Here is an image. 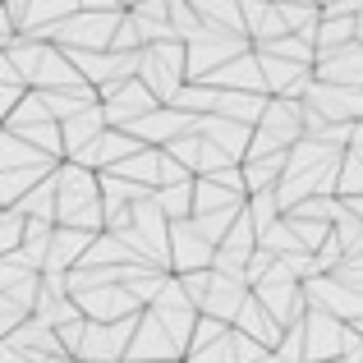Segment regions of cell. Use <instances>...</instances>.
<instances>
[{
  "label": "cell",
  "mask_w": 363,
  "mask_h": 363,
  "mask_svg": "<svg viewBox=\"0 0 363 363\" xmlns=\"http://www.w3.org/2000/svg\"><path fill=\"white\" fill-rule=\"evenodd\" d=\"M55 198H60V221L88 235H106V198H101V175L79 161H65L55 170Z\"/></svg>",
  "instance_id": "cell-1"
},
{
  "label": "cell",
  "mask_w": 363,
  "mask_h": 363,
  "mask_svg": "<svg viewBox=\"0 0 363 363\" xmlns=\"http://www.w3.org/2000/svg\"><path fill=\"white\" fill-rule=\"evenodd\" d=\"M138 79L157 92L161 106H175V97L189 88V42H157L143 51Z\"/></svg>",
  "instance_id": "cell-2"
},
{
  "label": "cell",
  "mask_w": 363,
  "mask_h": 363,
  "mask_svg": "<svg viewBox=\"0 0 363 363\" xmlns=\"http://www.w3.org/2000/svg\"><path fill=\"white\" fill-rule=\"evenodd\" d=\"M124 14H129V9H120V14L79 9L74 18H65V23L55 28L51 42H55V46H65V51H111V46H116L120 23H124Z\"/></svg>",
  "instance_id": "cell-3"
},
{
  "label": "cell",
  "mask_w": 363,
  "mask_h": 363,
  "mask_svg": "<svg viewBox=\"0 0 363 363\" xmlns=\"http://www.w3.org/2000/svg\"><path fill=\"white\" fill-rule=\"evenodd\" d=\"M5 129L18 133L23 143H33V147H42V152H51V157L65 161V129H60V120L51 116V106H46L42 92H28V101L5 120Z\"/></svg>",
  "instance_id": "cell-4"
},
{
  "label": "cell",
  "mask_w": 363,
  "mask_h": 363,
  "mask_svg": "<svg viewBox=\"0 0 363 363\" xmlns=\"http://www.w3.org/2000/svg\"><path fill=\"white\" fill-rule=\"evenodd\" d=\"M248 51H253V42H248V37L207 28L198 42H189V83H207L216 69H225L230 60H240V55H248Z\"/></svg>",
  "instance_id": "cell-5"
},
{
  "label": "cell",
  "mask_w": 363,
  "mask_h": 363,
  "mask_svg": "<svg viewBox=\"0 0 363 363\" xmlns=\"http://www.w3.org/2000/svg\"><path fill=\"white\" fill-rule=\"evenodd\" d=\"M133 331H138V318H124V322H88L83 345H79V359L83 363H129Z\"/></svg>",
  "instance_id": "cell-6"
},
{
  "label": "cell",
  "mask_w": 363,
  "mask_h": 363,
  "mask_svg": "<svg viewBox=\"0 0 363 363\" xmlns=\"http://www.w3.org/2000/svg\"><path fill=\"white\" fill-rule=\"evenodd\" d=\"M184 345L166 331V322L157 313H143L138 318V331H133V345H129V363H184Z\"/></svg>",
  "instance_id": "cell-7"
},
{
  "label": "cell",
  "mask_w": 363,
  "mask_h": 363,
  "mask_svg": "<svg viewBox=\"0 0 363 363\" xmlns=\"http://www.w3.org/2000/svg\"><path fill=\"white\" fill-rule=\"evenodd\" d=\"M212 267H216V244L203 240V230L194 221L170 225V272L194 276V272H212Z\"/></svg>",
  "instance_id": "cell-8"
},
{
  "label": "cell",
  "mask_w": 363,
  "mask_h": 363,
  "mask_svg": "<svg viewBox=\"0 0 363 363\" xmlns=\"http://www.w3.org/2000/svg\"><path fill=\"white\" fill-rule=\"evenodd\" d=\"M101 111H106L111 129H133L143 116L161 111V101H157V92H152L143 79H133V83H124V88H116L111 97H101Z\"/></svg>",
  "instance_id": "cell-9"
},
{
  "label": "cell",
  "mask_w": 363,
  "mask_h": 363,
  "mask_svg": "<svg viewBox=\"0 0 363 363\" xmlns=\"http://www.w3.org/2000/svg\"><path fill=\"white\" fill-rule=\"evenodd\" d=\"M303 340H308V363H331V359H345L350 322L331 318V313L308 308V318H303Z\"/></svg>",
  "instance_id": "cell-10"
},
{
  "label": "cell",
  "mask_w": 363,
  "mask_h": 363,
  "mask_svg": "<svg viewBox=\"0 0 363 363\" xmlns=\"http://www.w3.org/2000/svg\"><path fill=\"white\" fill-rule=\"evenodd\" d=\"M248 281L244 276H225V272H216L212 267V285H207V294H203V318H216V322H225V327H235V318H240V308L248 303Z\"/></svg>",
  "instance_id": "cell-11"
},
{
  "label": "cell",
  "mask_w": 363,
  "mask_h": 363,
  "mask_svg": "<svg viewBox=\"0 0 363 363\" xmlns=\"http://www.w3.org/2000/svg\"><path fill=\"white\" fill-rule=\"evenodd\" d=\"M194 129H198V116H189V111H179V106H161V111H152V116H143L129 133L143 147H170L175 138H184V133H194Z\"/></svg>",
  "instance_id": "cell-12"
},
{
  "label": "cell",
  "mask_w": 363,
  "mask_h": 363,
  "mask_svg": "<svg viewBox=\"0 0 363 363\" xmlns=\"http://www.w3.org/2000/svg\"><path fill=\"white\" fill-rule=\"evenodd\" d=\"M166 152H170L175 161H184V166H189V175H194V179H207V175H216V170L235 166V161L225 157V152L216 147V143L207 138L203 129H194V133H184V138H175Z\"/></svg>",
  "instance_id": "cell-13"
},
{
  "label": "cell",
  "mask_w": 363,
  "mask_h": 363,
  "mask_svg": "<svg viewBox=\"0 0 363 363\" xmlns=\"http://www.w3.org/2000/svg\"><path fill=\"white\" fill-rule=\"evenodd\" d=\"M79 308L88 322H124V318H143V303L129 294V285H101V290L79 294Z\"/></svg>",
  "instance_id": "cell-14"
},
{
  "label": "cell",
  "mask_w": 363,
  "mask_h": 363,
  "mask_svg": "<svg viewBox=\"0 0 363 363\" xmlns=\"http://www.w3.org/2000/svg\"><path fill=\"white\" fill-rule=\"evenodd\" d=\"M138 152H143V143L133 138L129 129H106L97 143H92V147H83L74 161H79V166H88V170H97V175H106V170H120L124 161L138 157Z\"/></svg>",
  "instance_id": "cell-15"
},
{
  "label": "cell",
  "mask_w": 363,
  "mask_h": 363,
  "mask_svg": "<svg viewBox=\"0 0 363 363\" xmlns=\"http://www.w3.org/2000/svg\"><path fill=\"white\" fill-rule=\"evenodd\" d=\"M253 294L267 303V313H272V318L281 322L285 331L299 327V322L308 318V294H303V285H290V281H267V285H257Z\"/></svg>",
  "instance_id": "cell-16"
},
{
  "label": "cell",
  "mask_w": 363,
  "mask_h": 363,
  "mask_svg": "<svg viewBox=\"0 0 363 363\" xmlns=\"http://www.w3.org/2000/svg\"><path fill=\"white\" fill-rule=\"evenodd\" d=\"M5 345H14L18 354H28L33 363H51V359H60V354H65L60 331L46 327V322H37V318H28L23 327L14 331V336H5Z\"/></svg>",
  "instance_id": "cell-17"
},
{
  "label": "cell",
  "mask_w": 363,
  "mask_h": 363,
  "mask_svg": "<svg viewBox=\"0 0 363 363\" xmlns=\"http://www.w3.org/2000/svg\"><path fill=\"white\" fill-rule=\"evenodd\" d=\"M60 166H65L60 157H51V152L23 143L18 133L0 129V170H46V175H55Z\"/></svg>",
  "instance_id": "cell-18"
},
{
  "label": "cell",
  "mask_w": 363,
  "mask_h": 363,
  "mask_svg": "<svg viewBox=\"0 0 363 363\" xmlns=\"http://www.w3.org/2000/svg\"><path fill=\"white\" fill-rule=\"evenodd\" d=\"M207 83H212V88H221V92H257V97H272V92H267V74H262L257 51H248V55H240V60H230L225 69H216Z\"/></svg>",
  "instance_id": "cell-19"
},
{
  "label": "cell",
  "mask_w": 363,
  "mask_h": 363,
  "mask_svg": "<svg viewBox=\"0 0 363 363\" xmlns=\"http://www.w3.org/2000/svg\"><path fill=\"white\" fill-rule=\"evenodd\" d=\"M198 129H203L207 138H212L216 147L235 161V166H244L248 147H253V133H257V129H248V124H240V120H225V116H203V120H198Z\"/></svg>",
  "instance_id": "cell-20"
},
{
  "label": "cell",
  "mask_w": 363,
  "mask_h": 363,
  "mask_svg": "<svg viewBox=\"0 0 363 363\" xmlns=\"http://www.w3.org/2000/svg\"><path fill=\"white\" fill-rule=\"evenodd\" d=\"M92 244H97V235L74 230V225H55V235H51V257H46V272L69 276L74 267L88 257V248H92Z\"/></svg>",
  "instance_id": "cell-21"
},
{
  "label": "cell",
  "mask_w": 363,
  "mask_h": 363,
  "mask_svg": "<svg viewBox=\"0 0 363 363\" xmlns=\"http://www.w3.org/2000/svg\"><path fill=\"white\" fill-rule=\"evenodd\" d=\"M83 9V0H33L23 14V37H42V42H51L55 28L65 23V18H74Z\"/></svg>",
  "instance_id": "cell-22"
},
{
  "label": "cell",
  "mask_w": 363,
  "mask_h": 363,
  "mask_svg": "<svg viewBox=\"0 0 363 363\" xmlns=\"http://www.w3.org/2000/svg\"><path fill=\"white\" fill-rule=\"evenodd\" d=\"M60 129H65V161H74L83 147H92V143H97L101 133L111 129V124H106V111H101V101H97V106H88V111H79V116H69Z\"/></svg>",
  "instance_id": "cell-23"
},
{
  "label": "cell",
  "mask_w": 363,
  "mask_h": 363,
  "mask_svg": "<svg viewBox=\"0 0 363 363\" xmlns=\"http://www.w3.org/2000/svg\"><path fill=\"white\" fill-rule=\"evenodd\" d=\"M235 331H244V336H253L257 345H267V350H276L285 340V327L267 313V303L257 299V294H248V303L240 308V318H235Z\"/></svg>",
  "instance_id": "cell-24"
},
{
  "label": "cell",
  "mask_w": 363,
  "mask_h": 363,
  "mask_svg": "<svg viewBox=\"0 0 363 363\" xmlns=\"http://www.w3.org/2000/svg\"><path fill=\"white\" fill-rule=\"evenodd\" d=\"M313 46H318V60H327V55H336V51L359 46V18H354V14H322Z\"/></svg>",
  "instance_id": "cell-25"
},
{
  "label": "cell",
  "mask_w": 363,
  "mask_h": 363,
  "mask_svg": "<svg viewBox=\"0 0 363 363\" xmlns=\"http://www.w3.org/2000/svg\"><path fill=\"white\" fill-rule=\"evenodd\" d=\"M318 83L331 88H363V42L350 51H336L327 60H318Z\"/></svg>",
  "instance_id": "cell-26"
},
{
  "label": "cell",
  "mask_w": 363,
  "mask_h": 363,
  "mask_svg": "<svg viewBox=\"0 0 363 363\" xmlns=\"http://www.w3.org/2000/svg\"><path fill=\"white\" fill-rule=\"evenodd\" d=\"M267 101L272 97H257V92H221V101H216V116L225 120H240L248 129H257L267 116Z\"/></svg>",
  "instance_id": "cell-27"
},
{
  "label": "cell",
  "mask_w": 363,
  "mask_h": 363,
  "mask_svg": "<svg viewBox=\"0 0 363 363\" xmlns=\"http://www.w3.org/2000/svg\"><path fill=\"white\" fill-rule=\"evenodd\" d=\"M161 161H166L161 147H143L138 157H129L120 170H111V175H124V179H133V184H143V189H161Z\"/></svg>",
  "instance_id": "cell-28"
},
{
  "label": "cell",
  "mask_w": 363,
  "mask_h": 363,
  "mask_svg": "<svg viewBox=\"0 0 363 363\" xmlns=\"http://www.w3.org/2000/svg\"><path fill=\"white\" fill-rule=\"evenodd\" d=\"M262 55H276V60H294V65H308V69H318V46H313V37L303 33H290V37H276V42L257 46Z\"/></svg>",
  "instance_id": "cell-29"
},
{
  "label": "cell",
  "mask_w": 363,
  "mask_h": 363,
  "mask_svg": "<svg viewBox=\"0 0 363 363\" xmlns=\"http://www.w3.org/2000/svg\"><path fill=\"white\" fill-rule=\"evenodd\" d=\"M276 9H281V18H285L290 33L318 37V23H322V5L318 0H276Z\"/></svg>",
  "instance_id": "cell-30"
},
{
  "label": "cell",
  "mask_w": 363,
  "mask_h": 363,
  "mask_svg": "<svg viewBox=\"0 0 363 363\" xmlns=\"http://www.w3.org/2000/svg\"><path fill=\"white\" fill-rule=\"evenodd\" d=\"M359 194H363V124L354 143L345 147V161H340V198H359Z\"/></svg>",
  "instance_id": "cell-31"
},
{
  "label": "cell",
  "mask_w": 363,
  "mask_h": 363,
  "mask_svg": "<svg viewBox=\"0 0 363 363\" xmlns=\"http://www.w3.org/2000/svg\"><path fill=\"white\" fill-rule=\"evenodd\" d=\"M194 189H198V179H194V184L157 189V207L170 216V225H175V221H194Z\"/></svg>",
  "instance_id": "cell-32"
},
{
  "label": "cell",
  "mask_w": 363,
  "mask_h": 363,
  "mask_svg": "<svg viewBox=\"0 0 363 363\" xmlns=\"http://www.w3.org/2000/svg\"><path fill=\"white\" fill-rule=\"evenodd\" d=\"M28 240V216L18 207H5L0 212V253H18Z\"/></svg>",
  "instance_id": "cell-33"
},
{
  "label": "cell",
  "mask_w": 363,
  "mask_h": 363,
  "mask_svg": "<svg viewBox=\"0 0 363 363\" xmlns=\"http://www.w3.org/2000/svg\"><path fill=\"white\" fill-rule=\"evenodd\" d=\"M290 225H294V240H299L303 253H318V248L331 240V230H336V225H327V221H303V216H290Z\"/></svg>",
  "instance_id": "cell-34"
},
{
  "label": "cell",
  "mask_w": 363,
  "mask_h": 363,
  "mask_svg": "<svg viewBox=\"0 0 363 363\" xmlns=\"http://www.w3.org/2000/svg\"><path fill=\"white\" fill-rule=\"evenodd\" d=\"M336 235H340V244H345V262H350V257H363V221H359V216H340V221H336Z\"/></svg>",
  "instance_id": "cell-35"
},
{
  "label": "cell",
  "mask_w": 363,
  "mask_h": 363,
  "mask_svg": "<svg viewBox=\"0 0 363 363\" xmlns=\"http://www.w3.org/2000/svg\"><path fill=\"white\" fill-rule=\"evenodd\" d=\"M235 336V331H230ZM230 336L221 340V345H207V350H194V354H189L184 363H240L235 359V345H230Z\"/></svg>",
  "instance_id": "cell-36"
},
{
  "label": "cell",
  "mask_w": 363,
  "mask_h": 363,
  "mask_svg": "<svg viewBox=\"0 0 363 363\" xmlns=\"http://www.w3.org/2000/svg\"><path fill=\"white\" fill-rule=\"evenodd\" d=\"M0 363H33L28 354H18L14 345H0Z\"/></svg>",
  "instance_id": "cell-37"
},
{
  "label": "cell",
  "mask_w": 363,
  "mask_h": 363,
  "mask_svg": "<svg viewBox=\"0 0 363 363\" xmlns=\"http://www.w3.org/2000/svg\"><path fill=\"white\" fill-rule=\"evenodd\" d=\"M340 203H345L350 216H359V221H363V194H359V198H340Z\"/></svg>",
  "instance_id": "cell-38"
},
{
  "label": "cell",
  "mask_w": 363,
  "mask_h": 363,
  "mask_svg": "<svg viewBox=\"0 0 363 363\" xmlns=\"http://www.w3.org/2000/svg\"><path fill=\"white\" fill-rule=\"evenodd\" d=\"M354 18H359V42H363V5H359V14H354Z\"/></svg>",
  "instance_id": "cell-39"
},
{
  "label": "cell",
  "mask_w": 363,
  "mask_h": 363,
  "mask_svg": "<svg viewBox=\"0 0 363 363\" xmlns=\"http://www.w3.org/2000/svg\"><path fill=\"white\" fill-rule=\"evenodd\" d=\"M116 5H120V9H133V5H138V0H116Z\"/></svg>",
  "instance_id": "cell-40"
},
{
  "label": "cell",
  "mask_w": 363,
  "mask_h": 363,
  "mask_svg": "<svg viewBox=\"0 0 363 363\" xmlns=\"http://www.w3.org/2000/svg\"><path fill=\"white\" fill-rule=\"evenodd\" d=\"M354 331H359V336H363V322H354Z\"/></svg>",
  "instance_id": "cell-41"
},
{
  "label": "cell",
  "mask_w": 363,
  "mask_h": 363,
  "mask_svg": "<svg viewBox=\"0 0 363 363\" xmlns=\"http://www.w3.org/2000/svg\"><path fill=\"white\" fill-rule=\"evenodd\" d=\"M331 363H350V359H331Z\"/></svg>",
  "instance_id": "cell-42"
},
{
  "label": "cell",
  "mask_w": 363,
  "mask_h": 363,
  "mask_svg": "<svg viewBox=\"0 0 363 363\" xmlns=\"http://www.w3.org/2000/svg\"><path fill=\"white\" fill-rule=\"evenodd\" d=\"M318 5H327V0H318Z\"/></svg>",
  "instance_id": "cell-43"
}]
</instances>
